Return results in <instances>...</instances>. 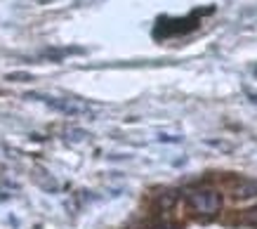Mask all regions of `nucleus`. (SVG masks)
Here are the masks:
<instances>
[{
	"label": "nucleus",
	"instance_id": "nucleus-2",
	"mask_svg": "<svg viewBox=\"0 0 257 229\" xmlns=\"http://www.w3.org/2000/svg\"><path fill=\"white\" fill-rule=\"evenodd\" d=\"M45 102L52 106V109L62 111V113H69V116H78V113H87L90 106L78 99H57V97H45Z\"/></svg>",
	"mask_w": 257,
	"mask_h": 229
},
{
	"label": "nucleus",
	"instance_id": "nucleus-3",
	"mask_svg": "<svg viewBox=\"0 0 257 229\" xmlns=\"http://www.w3.org/2000/svg\"><path fill=\"white\" fill-rule=\"evenodd\" d=\"M250 222H252V224H257V208H255V210H250Z\"/></svg>",
	"mask_w": 257,
	"mask_h": 229
},
{
	"label": "nucleus",
	"instance_id": "nucleus-1",
	"mask_svg": "<svg viewBox=\"0 0 257 229\" xmlns=\"http://www.w3.org/2000/svg\"><path fill=\"white\" fill-rule=\"evenodd\" d=\"M187 201L189 205L194 208L196 213L201 215H215L219 210V205H222V198H219L217 191L212 189H196L191 194H187Z\"/></svg>",
	"mask_w": 257,
	"mask_h": 229
},
{
	"label": "nucleus",
	"instance_id": "nucleus-4",
	"mask_svg": "<svg viewBox=\"0 0 257 229\" xmlns=\"http://www.w3.org/2000/svg\"><path fill=\"white\" fill-rule=\"evenodd\" d=\"M255 76H257V69H255Z\"/></svg>",
	"mask_w": 257,
	"mask_h": 229
}]
</instances>
